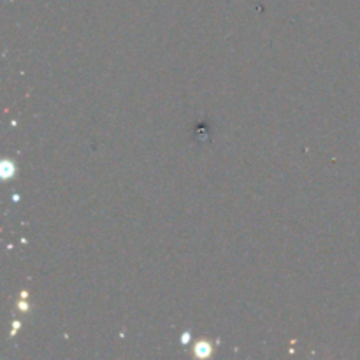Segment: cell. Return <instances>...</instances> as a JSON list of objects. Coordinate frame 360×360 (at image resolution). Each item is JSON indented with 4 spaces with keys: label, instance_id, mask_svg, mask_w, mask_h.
Instances as JSON below:
<instances>
[{
    "label": "cell",
    "instance_id": "cell-1",
    "mask_svg": "<svg viewBox=\"0 0 360 360\" xmlns=\"http://www.w3.org/2000/svg\"><path fill=\"white\" fill-rule=\"evenodd\" d=\"M195 352H199L200 355H206L207 352H210V347H207V345H199V347H197V350Z\"/></svg>",
    "mask_w": 360,
    "mask_h": 360
}]
</instances>
